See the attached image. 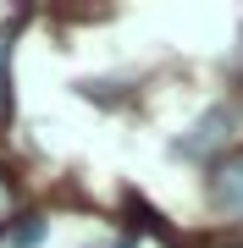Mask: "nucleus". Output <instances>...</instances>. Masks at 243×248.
<instances>
[{
  "label": "nucleus",
  "instance_id": "nucleus-4",
  "mask_svg": "<svg viewBox=\"0 0 243 248\" xmlns=\"http://www.w3.org/2000/svg\"><path fill=\"white\" fill-rule=\"evenodd\" d=\"M6 237H11V248H39L45 243V215H22V226H11Z\"/></svg>",
  "mask_w": 243,
  "mask_h": 248
},
{
  "label": "nucleus",
  "instance_id": "nucleus-3",
  "mask_svg": "<svg viewBox=\"0 0 243 248\" xmlns=\"http://www.w3.org/2000/svg\"><path fill=\"white\" fill-rule=\"evenodd\" d=\"M11 45H17V22H0V127L11 122Z\"/></svg>",
  "mask_w": 243,
  "mask_h": 248
},
{
  "label": "nucleus",
  "instance_id": "nucleus-1",
  "mask_svg": "<svg viewBox=\"0 0 243 248\" xmlns=\"http://www.w3.org/2000/svg\"><path fill=\"white\" fill-rule=\"evenodd\" d=\"M238 116H243V105H210V110L188 127V138L177 143V155H188V160H199V155H221L227 143L238 138Z\"/></svg>",
  "mask_w": 243,
  "mask_h": 248
},
{
  "label": "nucleus",
  "instance_id": "nucleus-5",
  "mask_svg": "<svg viewBox=\"0 0 243 248\" xmlns=\"http://www.w3.org/2000/svg\"><path fill=\"white\" fill-rule=\"evenodd\" d=\"M11 204H17V193H11V182H6V171H0V232L11 226Z\"/></svg>",
  "mask_w": 243,
  "mask_h": 248
},
{
  "label": "nucleus",
  "instance_id": "nucleus-2",
  "mask_svg": "<svg viewBox=\"0 0 243 248\" xmlns=\"http://www.w3.org/2000/svg\"><path fill=\"white\" fill-rule=\"evenodd\" d=\"M205 199L216 204L221 215H232V221H243V149H232L227 160H216L205 177Z\"/></svg>",
  "mask_w": 243,
  "mask_h": 248
}]
</instances>
